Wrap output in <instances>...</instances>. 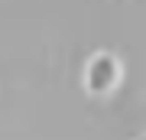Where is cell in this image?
<instances>
[{"label":"cell","instance_id":"obj_1","mask_svg":"<svg viewBox=\"0 0 146 140\" xmlns=\"http://www.w3.org/2000/svg\"><path fill=\"white\" fill-rule=\"evenodd\" d=\"M120 78H123V65H120V59L114 56V52L101 49V52H94L88 62H84L81 85H84V91H88V94L104 98V94H110V91L120 85Z\"/></svg>","mask_w":146,"mask_h":140}]
</instances>
